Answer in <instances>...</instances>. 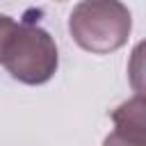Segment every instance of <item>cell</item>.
Segmentation results:
<instances>
[{"label": "cell", "instance_id": "cell-1", "mask_svg": "<svg viewBox=\"0 0 146 146\" xmlns=\"http://www.w3.org/2000/svg\"><path fill=\"white\" fill-rule=\"evenodd\" d=\"M0 64L23 84H43L59 64L55 39L34 23H16L0 14Z\"/></svg>", "mask_w": 146, "mask_h": 146}, {"label": "cell", "instance_id": "cell-2", "mask_svg": "<svg viewBox=\"0 0 146 146\" xmlns=\"http://www.w3.org/2000/svg\"><path fill=\"white\" fill-rule=\"evenodd\" d=\"M130 30L132 16L121 0H80L68 16L73 41L94 55H107L123 48Z\"/></svg>", "mask_w": 146, "mask_h": 146}, {"label": "cell", "instance_id": "cell-3", "mask_svg": "<svg viewBox=\"0 0 146 146\" xmlns=\"http://www.w3.org/2000/svg\"><path fill=\"white\" fill-rule=\"evenodd\" d=\"M114 125H128L135 130L146 132V96H132L123 100L114 112H112Z\"/></svg>", "mask_w": 146, "mask_h": 146}, {"label": "cell", "instance_id": "cell-4", "mask_svg": "<svg viewBox=\"0 0 146 146\" xmlns=\"http://www.w3.org/2000/svg\"><path fill=\"white\" fill-rule=\"evenodd\" d=\"M128 80L135 94L146 96V39L139 41L128 59Z\"/></svg>", "mask_w": 146, "mask_h": 146}, {"label": "cell", "instance_id": "cell-5", "mask_svg": "<svg viewBox=\"0 0 146 146\" xmlns=\"http://www.w3.org/2000/svg\"><path fill=\"white\" fill-rule=\"evenodd\" d=\"M103 146H146V132L128 125H114V130L105 137Z\"/></svg>", "mask_w": 146, "mask_h": 146}]
</instances>
